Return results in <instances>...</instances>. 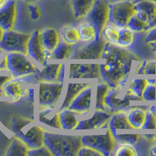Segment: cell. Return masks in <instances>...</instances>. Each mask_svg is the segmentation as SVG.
I'll use <instances>...</instances> for the list:
<instances>
[{"label":"cell","instance_id":"59","mask_svg":"<svg viewBox=\"0 0 156 156\" xmlns=\"http://www.w3.org/2000/svg\"><path fill=\"white\" fill-rule=\"evenodd\" d=\"M138 1H140V0H134V1H133V2H138ZM151 1H152V0H151Z\"/></svg>","mask_w":156,"mask_h":156},{"label":"cell","instance_id":"34","mask_svg":"<svg viewBox=\"0 0 156 156\" xmlns=\"http://www.w3.org/2000/svg\"><path fill=\"white\" fill-rule=\"evenodd\" d=\"M147 79L144 78H134L130 82L129 86V90L137 97L141 98L142 93L147 86Z\"/></svg>","mask_w":156,"mask_h":156},{"label":"cell","instance_id":"3","mask_svg":"<svg viewBox=\"0 0 156 156\" xmlns=\"http://www.w3.org/2000/svg\"><path fill=\"white\" fill-rule=\"evenodd\" d=\"M10 126L15 136L21 139L29 148H35L44 145L45 129L36 125L35 121L33 119L13 117Z\"/></svg>","mask_w":156,"mask_h":156},{"label":"cell","instance_id":"25","mask_svg":"<svg viewBox=\"0 0 156 156\" xmlns=\"http://www.w3.org/2000/svg\"><path fill=\"white\" fill-rule=\"evenodd\" d=\"M145 111L140 107H134L127 112V119L133 129H141L145 118Z\"/></svg>","mask_w":156,"mask_h":156},{"label":"cell","instance_id":"20","mask_svg":"<svg viewBox=\"0 0 156 156\" xmlns=\"http://www.w3.org/2000/svg\"><path fill=\"white\" fill-rule=\"evenodd\" d=\"M37 120L40 123L56 129H61L60 122L58 118V110L55 107H46L40 108L37 115Z\"/></svg>","mask_w":156,"mask_h":156},{"label":"cell","instance_id":"40","mask_svg":"<svg viewBox=\"0 0 156 156\" xmlns=\"http://www.w3.org/2000/svg\"><path fill=\"white\" fill-rule=\"evenodd\" d=\"M27 156H53L45 145L35 148H29Z\"/></svg>","mask_w":156,"mask_h":156},{"label":"cell","instance_id":"42","mask_svg":"<svg viewBox=\"0 0 156 156\" xmlns=\"http://www.w3.org/2000/svg\"><path fill=\"white\" fill-rule=\"evenodd\" d=\"M28 9L30 12V16L33 20H37L40 19L41 16V10L40 8L36 5H33V4H30L28 5Z\"/></svg>","mask_w":156,"mask_h":156},{"label":"cell","instance_id":"41","mask_svg":"<svg viewBox=\"0 0 156 156\" xmlns=\"http://www.w3.org/2000/svg\"><path fill=\"white\" fill-rule=\"evenodd\" d=\"M76 156H103L99 151H96L87 146L82 145L79 151H77Z\"/></svg>","mask_w":156,"mask_h":156},{"label":"cell","instance_id":"58","mask_svg":"<svg viewBox=\"0 0 156 156\" xmlns=\"http://www.w3.org/2000/svg\"><path fill=\"white\" fill-rule=\"evenodd\" d=\"M3 51H4L3 49H2V48H0V57H1V55H2V54H3Z\"/></svg>","mask_w":156,"mask_h":156},{"label":"cell","instance_id":"11","mask_svg":"<svg viewBox=\"0 0 156 156\" xmlns=\"http://www.w3.org/2000/svg\"><path fill=\"white\" fill-rule=\"evenodd\" d=\"M106 41L102 36L93 41L76 48L71 55L70 59L75 60H98L101 59Z\"/></svg>","mask_w":156,"mask_h":156},{"label":"cell","instance_id":"13","mask_svg":"<svg viewBox=\"0 0 156 156\" xmlns=\"http://www.w3.org/2000/svg\"><path fill=\"white\" fill-rule=\"evenodd\" d=\"M99 77V64L72 63L69 65V79H97Z\"/></svg>","mask_w":156,"mask_h":156},{"label":"cell","instance_id":"14","mask_svg":"<svg viewBox=\"0 0 156 156\" xmlns=\"http://www.w3.org/2000/svg\"><path fill=\"white\" fill-rule=\"evenodd\" d=\"M29 81V80H27V76L12 78L2 87V94L13 101H18L22 97L27 95V89L23 86L30 83Z\"/></svg>","mask_w":156,"mask_h":156},{"label":"cell","instance_id":"2","mask_svg":"<svg viewBox=\"0 0 156 156\" xmlns=\"http://www.w3.org/2000/svg\"><path fill=\"white\" fill-rule=\"evenodd\" d=\"M44 145L53 156H76L82 146L81 136L59 134L44 130Z\"/></svg>","mask_w":156,"mask_h":156},{"label":"cell","instance_id":"53","mask_svg":"<svg viewBox=\"0 0 156 156\" xmlns=\"http://www.w3.org/2000/svg\"><path fill=\"white\" fill-rule=\"evenodd\" d=\"M147 44H149V46L151 47V49L156 52V41H153V42L147 43Z\"/></svg>","mask_w":156,"mask_h":156},{"label":"cell","instance_id":"39","mask_svg":"<svg viewBox=\"0 0 156 156\" xmlns=\"http://www.w3.org/2000/svg\"><path fill=\"white\" fill-rule=\"evenodd\" d=\"M142 129H156V115L150 112L148 109L145 111V118Z\"/></svg>","mask_w":156,"mask_h":156},{"label":"cell","instance_id":"18","mask_svg":"<svg viewBox=\"0 0 156 156\" xmlns=\"http://www.w3.org/2000/svg\"><path fill=\"white\" fill-rule=\"evenodd\" d=\"M136 16L149 23L152 21L156 12V2L151 0H140L134 2Z\"/></svg>","mask_w":156,"mask_h":156},{"label":"cell","instance_id":"7","mask_svg":"<svg viewBox=\"0 0 156 156\" xmlns=\"http://www.w3.org/2000/svg\"><path fill=\"white\" fill-rule=\"evenodd\" d=\"M6 58L8 70L12 74V77L30 76L34 73L37 69L35 65L27 58V54L8 52Z\"/></svg>","mask_w":156,"mask_h":156},{"label":"cell","instance_id":"24","mask_svg":"<svg viewBox=\"0 0 156 156\" xmlns=\"http://www.w3.org/2000/svg\"><path fill=\"white\" fill-rule=\"evenodd\" d=\"M96 0H71L73 14L77 19L85 17L91 8L93 7Z\"/></svg>","mask_w":156,"mask_h":156},{"label":"cell","instance_id":"48","mask_svg":"<svg viewBox=\"0 0 156 156\" xmlns=\"http://www.w3.org/2000/svg\"><path fill=\"white\" fill-rule=\"evenodd\" d=\"M34 88H27V95L28 97L29 100L33 102L34 101Z\"/></svg>","mask_w":156,"mask_h":156},{"label":"cell","instance_id":"6","mask_svg":"<svg viewBox=\"0 0 156 156\" xmlns=\"http://www.w3.org/2000/svg\"><path fill=\"white\" fill-rule=\"evenodd\" d=\"M82 145L87 146L99 151L103 156L113 154L115 139L108 129L105 134H89L81 136Z\"/></svg>","mask_w":156,"mask_h":156},{"label":"cell","instance_id":"23","mask_svg":"<svg viewBox=\"0 0 156 156\" xmlns=\"http://www.w3.org/2000/svg\"><path fill=\"white\" fill-rule=\"evenodd\" d=\"M77 115V113L69 108L58 110V118L60 122L61 129L64 130H74L79 122L76 117Z\"/></svg>","mask_w":156,"mask_h":156},{"label":"cell","instance_id":"35","mask_svg":"<svg viewBox=\"0 0 156 156\" xmlns=\"http://www.w3.org/2000/svg\"><path fill=\"white\" fill-rule=\"evenodd\" d=\"M101 36L107 42L115 44L118 39V28L113 25H106L102 30Z\"/></svg>","mask_w":156,"mask_h":156},{"label":"cell","instance_id":"29","mask_svg":"<svg viewBox=\"0 0 156 156\" xmlns=\"http://www.w3.org/2000/svg\"><path fill=\"white\" fill-rule=\"evenodd\" d=\"M134 41V32L127 27L118 28V39L116 45L122 48H127Z\"/></svg>","mask_w":156,"mask_h":156},{"label":"cell","instance_id":"16","mask_svg":"<svg viewBox=\"0 0 156 156\" xmlns=\"http://www.w3.org/2000/svg\"><path fill=\"white\" fill-rule=\"evenodd\" d=\"M16 18V0H8L0 8V27L4 30H11L14 27Z\"/></svg>","mask_w":156,"mask_h":156},{"label":"cell","instance_id":"49","mask_svg":"<svg viewBox=\"0 0 156 156\" xmlns=\"http://www.w3.org/2000/svg\"><path fill=\"white\" fill-rule=\"evenodd\" d=\"M154 26H156V12H155V15H154V19L152 20V21H151V23H149V25H148V30L150 28H151V27H154Z\"/></svg>","mask_w":156,"mask_h":156},{"label":"cell","instance_id":"52","mask_svg":"<svg viewBox=\"0 0 156 156\" xmlns=\"http://www.w3.org/2000/svg\"><path fill=\"white\" fill-rule=\"evenodd\" d=\"M144 136L145 137L147 140H152L154 139V136H155V135L154 134H144Z\"/></svg>","mask_w":156,"mask_h":156},{"label":"cell","instance_id":"22","mask_svg":"<svg viewBox=\"0 0 156 156\" xmlns=\"http://www.w3.org/2000/svg\"><path fill=\"white\" fill-rule=\"evenodd\" d=\"M40 39L44 49L51 51L59 43V34L55 28L48 27L40 30Z\"/></svg>","mask_w":156,"mask_h":156},{"label":"cell","instance_id":"27","mask_svg":"<svg viewBox=\"0 0 156 156\" xmlns=\"http://www.w3.org/2000/svg\"><path fill=\"white\" fill-rule=\"evenodd\" d=\"M29 147L24 142L15 136L12 138L9 147L6 150V156H27Z\"/></svg>","mask_w":156,"mask_h":156},{"label":"cell","instance_id":"5","mask_svg":"<svg viewBox=\"0 0 156 156\" xmlns=\"http://www.w3.org/2000/svg\"><path fill=\"white\" fill-rule=\"evenodd\" d=\"M108 21L117 28L126 27L129 18L135 14L134 2L129 0H122L108 4Z\"/></svg>","mask_w":156,"mask_h":156},{"label":"cell","instance_id":"15","mask_svg":"<svg viewBox=\"0 0 156 156\" xmlns=\"http://www.w3.org/2000/svg\"><path fill=\"white\" fill-rule=\"evenodd\" d=\"M111 115L112 113L107 110H94L91 116L78 122L74 130L101 129V127L108 122Z\"/></svg>","mask_w":156,"mask_h":156},{"label":"cell","instance_id":"54","mask_svg":"<svg viewBox=\"0 0 156 156\" xmlns=\"http://www.w3.org/2000/svg\"><path fill=\"white\" fill-rule=\"evenodd\" d=\"M147 83L148 84H156V79H152V78L147 79Z\"/></svg>","mask_w":156,"mask_h":156},{"label":"cell","instance_id":"51","mask_svg":"<svg viewBox=\"0 0 156 156\" xmlns=\"http://www.w3.org/2000/svg\"><path fill=\"white\" fill-rule=\"evenodd\" d=\"M150 155L156 156V145L153 146V147L150 149Z\"/></svg>","mask_w":156,"mask_h":156},{"label":"cell","instance_id":"9","mask_svg":"<svg viewBox=\"0 0 156 156\" xmlns=\"http://www.w3.org/2000/svg\"><path fill=\"white\" fill-rule=\"evenodd\" d=\"M30 34L11 30L4 31L0 41V48L6 52H20L27 53V43Z\"/></svg>","mask_w":156,"mask_h":156},{"label":"cell","instance_id":"1","mask_svg":"<svg viewBox=\"0 0 156 156\" xmlns=\"http://www.w3.org/2000/svg\"><path fill=\"white\" fill-rule=\"evenodd\" d=\"M101 59L105 62L99 64L100 77L109 87H125L133 62H140L138 57L125 48L107 41Z\"/></svg>","mask_w":156,"mask_h":156},{"label":"cell","instance_id":"10","mask_svg":"<svg viewBox=\"0 0 156 156\" xmlns=\"http://www.w3.org/2000/svg\"><path fill=\"white\" fill-rule=\"evenodd\" d=\"M109 16V6L105 0H96L93 7L86 16L87 22L94 27L97 37H101V32L106 26Z\"/></svg>","mask_w":156,"mask_h":156},{"label":"cell","instance_id":"56","mask_svg":"<svg viewBox=\"0 0 156 156\" xmlns=\"http://www.w3.org/2000/svg\"><path fill=\"white\" fill-rule=\"evenodd\" d=\"M3 33H4V30L0 27V41H1V40H2V36H3Z\"/></svg>","mask_w":156,"mask_h":156},{"label":"cell","instance_id":"28","mask_svg":"<svg viewBox=\"0 0 156 156\" xmlns=\"http://www.w3.org/2000/svg\"><path fill=\"white\" fill-rule=\"evenodd\" d=\"M108 89H109V86L105 82L98 83L96 85L94 110H107L104 101H105V98L106 96Z\"/></svg>","mask_w":156,"mask_h":156},{"label":"cell","instance_id":"17","mask_svg":"<svg viewBox=\"0 0 156 156\" xmlns=\"http://www.w3.org/2000/svg\"><path fill=\"white\" fill-rule=\"evenodd\" d=\"M44 49L40 39V30H35L30 36L28 43H27V53L34 60L41 64V66H44L48 62L44 58Z\"/></svg>","mask_w":156,"mask_h":156},{"label":"cell","instance_id":"30","mask_svg":"<svg viewBox=\"0 0 156 156\" xmlns=\"http://www.w3.org/2000/svg\"><path fill=\"white\" fill-rule=\"evenodd\" d=\"M78 34L80 40L84 42H90L97 38V34L94 27L88 22L80 23L78 26Z\"/></svg>","mask_w":156,"mask_h":156},{"label":"cell","instance_id":"4","mask_svg":"<svg viewBox=\"0 0 156 156\" xmlns=\"http://www.w3.org/2000/svg\"><path fill=\"white\" fill-rule=\"evenodd\" d=\"M143 101L141 98L137 97L129 90L122 86L109 87L105 98V105L110 113L116 112H128L129 109L134 108L133 101Z\"/></svg>","mask_w":156,"mask_h":156},{"label":"cell","instance_id":"32","mask_svg":"<svg viewBox=\"0 0 156 156\" xmlns=\"http://www.w3.org/2000/svg\"><path fill=\"white\" fill-rule=\"evenodd\" d=\"M69 51H70L69 44H68L65 41L59 42L57 44V46L54 48L53 51H51L52 59H55V60L66 59L69 55Z\"/></svg>","mask_w":156,"mask_h":156},{"label":"cell","instance_id":"8","mask_svg":"<svg viewBox=\"0 0 156 156\" xmlns=\"http://www.w3.org/2000/svg\"><path fill=\"white\" fill-rule=\"evenodd\" d=\"M62 82H39L38 105L40 108L55 107L62 95Z\"/></svg>","mask_w":156,"mask_h":156},{"label":"cell","instance_id":"46","mask_svg":"<svg viewBox=\"0 0 156 156\" xmlns=\"http://www.w3.org/2000/svg\"><path fill=\"white\" fill-rule=\"evenodd\" d=\"M66 65L65 64H61V66L58 69V77H57V81L58 82H62L63 83L64 76H65V70H66Z\"/></svg>","mask_w":156,"mask_h":156},{"label":"cell","instance_id":"26","mask_svg":"<svg viewBox=\"0 0 156 156\" xmlns=\"http://www.w3.org/2000/svg\"><path fill=\"white\" fill-rule=\"evenodd\" d=\"M90 85V83H70L68 84L67 90H66V95L63 99V102H62V105L58 110L63 109V108H68L69 104L71 101H73V99L77 95V94L80 92V90H83V88H85Z\"/></svg>","mask_w":156,"mask_h":156},{"label":"cell","instance_id":"50","mask_svg":"<svg viewBox=\"0 0 156 156\" xmlns=\"http://www.w3.org/2000/svg\"><path fill=\"white\" fill-rule=\"evenodd\" d=\"M148 110L150 111V112H152L153 114L156 115V105H150V107L148 108Z\"/></svg>","mask_w":156,"mask_h":156},{"label":"cell","instance_id":"36","mask_svg":"<svg viewBox=\"0 0 156 156\" xmlns=\"http://www.w3.org/2000/svg\"><path fill=\"white\" fill-rule=\"evenodd\" d=\"M137 154L138 153L133 144L127 143L119 144L114 153V155L115 156H136Z\"/></svg>","mask_w":156,"mask_h":156},{"label":"cell","instance_id":"19","mask_svg":"<svg viewBox=\"0 0 156 156\" xmlns=\"http://www.w3.org/2000/svg\"><path fill=\"white\" fill-rule=\"evenodd\" d=\"M61 64H48L42 66V69L37 68L34 73L32 74L34 76V81L38 82H55L57 81L58 69Z\"/></svg>","mask_w":156,"mask_h":156},{"label":"cell","instance_id":"31","mask_svg":"<svg viewBox=\"0 0 156 156\" xmlns=\"http://www.w3.org/2000/svg\"><path fill=\"white\" fill-rule=\"evenodd\" d=\"M61 35L63 41L69 45L76 44L80 41L77 29L72 26H65L62 27L61 30Z\"/></svg>","mask_w":156,"mask_h":156},{"label":"cell","instance_id":"21","mask_svg":"<svg viewBox=\"0 0 156 156\" xmlns=\"http://www.w3.org/2000/svg\"><path fill=\"white\" fill-rule=\"evenodd\" d=\"M108 129L112 134L116 133V129H133L127 119L126 112H116L112 113L108 121Z\"/></svg>","mask_w":156,"mask_h":156},{"label":"cell","instance_id":"37","mask_svg":"<svg viewBox=\"0 0 156 156\" xmlns=\"http://www.w3.org/2000/svg\"><path fill=\"white\" fill-rule=\"evenodd\" d=\"M115 141L122 144V143H127V144H135L138 141L140 135L139 134H119V133H114L112 134Z\"/></svg>","mask_w":156,"mask_h":156},{"label":"cell","instance_id":"44","mask_svg":"<svg viewBox=\"0 0 156 156\" xmlns=\"http://www.w3.org/2000/svg\"><path fill=\"white\" fill-rule=\"evenodd\" d=\"M147 34L145 37V42L150 43L156 41V26L147 30Z\"/></svg>","mask_w":156,"mask_h":156},{"label":"cell","instance_id":"12","mask_svg":"<svg viewBox=\"0 0 156 156\" xmlns=\"http://www.w3.org/2000/svg\"><path fill=\"white\" fill-rule=\"evenodd\" d=\"M92 95L93 87L90 84L78 93L77 95L71 101L68 108L78 115H85L89 113L91 108Z\"/></svg>","mask_w":156,"mask_h":156},{"label":"cell","instance_id":"45","mask_svg":"<svg viewBox=\"0 0 156 156\" xmlns=\"http://www.w3.org/2000/svg\"><path fill=\"white\" fill-rule=\"evenodd\" d=\"M147 60L140 61L139 63L138 66L136 67V71H135V74L136 75H144V71H145L146 64H147Z\"/></svg>","mask_w":156,"mask_h":156},{"label":"cell","instance_id":"57","mask_svg":"<svg viewBox=\"0 0 156 156\" xmlns=\"http://www.w3.org/2000/svg\"><path fill=\"white\" fill-rule=\"evenodd\" d=\"M26 2H28V3H31V2H35L39 1V0H24Z\"/></svg>","mask_w":156,"mask_h":156},{"label":"cell","instance_id":"38","mask_svg":"<svg viewBox=\"0 0 156 156\" xmlns=\"http://www.w3.org/2000/svg\"><path fill=\"white\" fill-rule=\"evenodd\" d=\"M141 98L145 101H156V84H148L144 88L142 93Z\"/></svg>","mask_w":156,"mask_h":156},{"label":"cell","instance_id":"55","mask_svg":"<svg viewBox=\"0 0 156 156\" xmlns=\"http://www.w3.org/2000/svg\"><path fill=\"white\" fill-rule=\"evenodd\" d=\"M8 0H0V8L2 7V6H3L4 5H5V3L6 2H7Z\"/></svg>","mask_w":156,"mask_h":156},{"label":"cell","instance_id":"60","mask_svg":"<svg viewBox=\"0 0 156 156\" xmlns=\"http://www.w3.org/2000/svg\"><path fill=\"white\" fill-rule=\"evenodd\" d=\"M154 140H156V135H155V136H154Z\"/></svg>","mask_w":156,"mask_h":156},{"label":"cell","instance_id":"43","mask_svg":"<svg viewBox=\"0 0 156 156\" xmlns=\"http://www.w3.org/2000/svg\"><path fill=\"white\" fill-rule=\"evenodd\" d=\"M156 74V61L148 60L146 64L144 75H154Z\"/></svg>","mask_w":156,"mask_h":156},{"label":"cell","instance_id":"47","mask_svg":"<svg viewBox=\"0 0 156 156\" xmlns=\"http://www.w3.org/2000/svg\"><path fill=\"white\" fill-rule=\"evenodd\" d=\"M12 78V74L10 75H0V90H2V87L7 83L9 80H10Z\"/></svg>","mask_w":156,"mask_h":156},{"label":"cell","instance_id":"33","mask_svg":"<svg viewBox=\"0 0 156 156\" xmlns=\"http://www.w3.org/2000/svg\"><path fill=\"white\" fill-rule=\"evenodd\" d=\"M126 27H129L133 32H141L148 30V23L140 19L135 12V14L129 18Z\"/></svg>","mask_w":156,"mask_h":156}]
</instances>
